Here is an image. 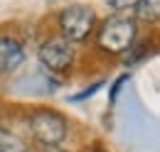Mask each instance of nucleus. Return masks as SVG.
Returning <instances> with one entry per match:
<instances>
[{
	"mask_svg": "<svg viewBox=\"0 0 160 152\" xmlns=\"http://www.w3.org/2000/svg\"><path fill=\"white\" fill-rule=\"evenodd\" d=\"M133 39H136V22L123 15L108 17L99 30V47L108 54H121L131 49Z\"/></svg>",
	"mask_w": 160,
	"mask_h": 152,
	"instance_id": "f257e3e1",
	"label": "nucleus"
},
{
	"mask_svg": "<svg viewBox=\"0 0 160 152\" xmlns=\"http://www.w3.org/2000/svg\"><path fill=\"white\" fill-rule=\"evenodd\" d=\"M30 130L40 140L44 147H57L67 137V118L59 115L57 111H35L30 118Z\"/></svg>",
	"mask_w": 160,
	"mask_h": 152,
	"instance_id": "f03ea898",
	"label": "nucleus"
},
{
	"mask_svg": "<svg viewBox=\"0 0 160 152\" xmlns=\"http://www.w3.org/2000/svg\"><path fill=\"white\" fill-rule=\"evenodd\" d=\"M94 22H96V15L86 5H69L59 12V30L69 44L89 37V32L94 30Z\"/></svg>",
	"mask_w": 160,
	"mask_h": 152,
	"instance_id": "7ed1b4c3",
	"label": "nucleus"
},
{
	"mask_svg": "<svg viewBox=\"0 0 160 152\" xmlns=\"http://www.w3.org/2000/svg\"><path fill=\"white\" fill-rule=\"evenodd\" d=\"M74 59V47L67 39H49L40 47V61L49 71H64L72 66Z\"/></svg>",
	"mask_w": 160,
	"mask_h": 152,
	"instance_id": "20e7f679",
	"label": "nucleus"
},
{
	"mask_svg": "<svg viewBox=\"0 0 160 152\" xmlns=\"http://www.w3.org/2000/svg\"><path fill=\"white\" fill-rule=\"evenodd\" d=\"M22 61H25V52H22L20 42L12 37H0V71L10 74Z\"/></svg>",
	"mask_w": 160,
	"mask_h": 152,
	"instance_id": "39448f33",
	"label": "nucleus"
},
{
	"mask_svg": "<svg viewBox=\"0 0 160 152\" xmlns=\"http://www.w3.org/2000/svg\"><path fill=\"white\" fill-rule=\"evenodd\" d=\"M0 152H27V145L18 133L0 128Z\"/></svg>",
	"mask_w": 160,
	"mask_h": 152,
	"instance_id": "423d86ee",
	"label": "nucleus"
},
{
	"mask_svg": "<svg viewBox=\"0 0 160 152\" xmlns=\"http://www.w3.org/2000/svg\"><path fill=\"white\" fill-rule=\"evenodd\" d=\"M160 12V0H136V17L145 22H155Z\"/></svg>",
	"mask_w": 160,
	"mask_h": 152,
	"instance_id": "0eeeda50",
	"label": "nucleus"
},
{
	"mask_svg": "<svg viewBox=\"0 0 160 152\" xmlns=\"http://www.w3.org/2000/svg\"><path fill=\"white\" fill-rule=\"evenodd\" d=\"M128 81V74H123V76H118L116 78V83H113V91H111V101H116V96H118V91L123 88V83Z\"/></svg>",
	"mask_w": 160,
	"mask_h": 152,
	"instance_id": "6e6552de",
	"label": "nucleus"
},
{
	"mask_svg": "<svg viewBox=\"0 0 160 152\" xmlns=\"http://www.w3.org/2000/svg\"><path fill=\"white\" fill-rule=\"evenodd\" d=\"M89 152H99V150H89Z\"/></svg>",
	"mask_w": 160,
	"mask_h": 152,
	"instance_id": "1a4fd4ad",
	"label": "nucleus"
}]
</instances>
